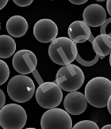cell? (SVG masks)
Instances as JSON below:
<instances>
[{"label":"cell","mask_w":111,"mask_h":129,"mask_svg":"<svg viewBox=\"0 0 111 129\" xmlns=\"http://www.w3.org/2000/svg\"><path fill=\"white\" fill-rule=\"evenodd\" d=\"M33 35L36 40L41 43L51 42L56 38L58 28L54 21L48 18L40 19L33 26Z\"/></svg>","instance_id":"9"},{"label":"cell","mask_w":111,"mask_h":129,"mask_svg":"<svg viewBox=\"0 0 111 129\" xmlns=\"http://www.w3.org/2000/svg\"><path fill=\"white\" fill-rule=\"evenodd\" d=\"M106 8H107V11H108V13L111 16V0H107Z\"/></svg>","instance_id":"21"},{"label":"cell","mask_w":111,"mask_h":129,"mask_svg":"<svg viewBox=\"0 0 111 129\" xmlns=\"http://www.w3.org/2000/svg\"><path fill=\"white\" fill-rule=\"evenodd\" d=\"M16 47V42L11 36H0V58L6 59L11 57L15 53Z\"/></svg>","instance_id":"15"},{"label":"cell","mask_w":111,"mask_h":129,"mask_svg":"<svg viewBox=\"0 0 111 129\" xmlns=\"http://www.w3.org/2000/svg\"><path fill=\"white\" fill-rule=\"evenodd\" d=\"M97 2H105L106 0H96Z\"/></svg>","instance_id":"26"},{"label":"cell","mask_w":111,"mask_h":129,"mask_svg":"<svg viewBox=\"0 0 111 129\" xmlns=\"http://www.w3.org/2000/svg\"><path fill=\"white\" fill-rule=\"evenodd\" d=\"M103 129H111V124H107L105 126H103Z\"/></svg>","instance_id":"24"},{"label":"cell","mask_w":111,"mask_h":129,"mask_svg":"<svg viewBox=\"0 0 111 129\" xmlns=\"http://www.w3.org/2000/svg\"><path fill=\"white\" fill-rule=\"evenodd\" d=\"M85 75L81 68L74 64L63 65L57 72L56 83L65 92L77 91L83 86Z\"/></svg>","instance_id":"3"},{"label":"cell","mask_w":111,"mask_h":129,"mask_svg":"<svg viewBox=\"0 0 111 129\" xmlns=\"http://www.w3.org/2000/svg\"><path fill=\"white\" fill-rule=\"evenodd\" d=\"M0 94H1V102H0V107L2 108L5 106L6 103V96L2 90H0Z\"/></svg>","instance_id":"19"},{"label":"cell","mask_w":111,"mask_h":129,"mask_svg":"<svg viewBox=\"0 0 111 129\" xmlns=\"http://www.w3.org/2000/svg\"><path fill=\"white\" fill-rule=\"evenodd\" d=\"M17 6L20 7H26L33 3V0H13Z\"/></svg>","instance_id":"18"},{"label":"cell","mask_w":111,"mask_h":129,"mask_svg":"<svg viewBox=\"0 0 111 129\" xmlns=\"http://www.w3.org/2000/svg\"><path fill=\"white\" fill-rule=\"evenodd\" d=\"M74 129H99L97 123L91 120H83L78 122L73 126Z\"/></svg>","instance_id":"17"},{"label":"cell","mask_w":111,"mask_h":129,"mask_svg":"<svg viewBox=\"0 0 111 129\" xmlns=\"http://www.w3.org/2000/svg\"><path fill=\"white\" fill-rule=\"evenodd\" d=\"M36 86L31 78L25 74L13 76L7 85L9 97L17 103H25L33 97Z\"/></svg>","instance_id":"4"},{"label":"cell","mask_w":111,"mask_h":129,"mask_svg":"<svg viewBox=\"0 0 111 129\" xmlns=\"http://www.w3.org/2000/svg\"><path fill=\"white\" fill-rule=\"evenodd\" d=\"M109 62H110V65L111 67V53L110 54V58H109Z\"/></svg>","instance_id":"25"},{"label":"cell","mask_w":111,"mask_h":129,"mask_svg":"<svg viewBox=\"0 0 111 129\" xmlns=\"http://www.w3.org/2000/svg\"><path fill=\"white\" fill-rule=\"evenodd\" d=\"M27 118L26 110L19 104H6L0 109V126L4 129L23 128Z\"/></svg>","instance_id":"5"},{"label":"cell","mask_w":111,"mask_h":129,"mask_svg":"<svg viewBox=\"0 0 111 129\" xmlns=\"http://www.w3.org/2000/svg\"><path fill=\"white\" fill-rule=\"evenodd\" d=\"M6 28L10 36L14 38H20L26 34L29 29V24L24 17L13 15L8 20Z\"/></svg>","instance_id":"13"},{"label":"cell","mask_w":111,"mask_h":129,"mask_svg":"<svg viewBox=\"0 0 111 129\" xmlns=\"http://www.w3.org/2000/svg\"><path fill=\"white\" fill-rule=\"evenodd\" d=\"M72 125L69 112L56 107L48 109L40 119L42 129H71L73 128Z\"/></svg>","instance_id":"7"},{"label":"cell","mask_w":111,"mask_h":129,"mask_svg":"<svg viewBox=\"0 0 111 129\" xmlns=\"http://www.w3.org/2000/svg\"><path fill=\"white\" fill-rule=\"evenodd\" d=\"M88 101L85 94L80 92H72L67 94L63 101V106L67 112L72 115H79L86 111Z\"/></svg>","instance_id":"10"},{"label":"cell","mask_w":111,"mask_h":129,"mask_svg":"<svg viewBox=\"0 0 111 129\" xmlns=\"http://www.w3.org/2000/svg\"><path fill=\"white\" fill-rule=\"evenodd\" d=\"M108 112L111 115V96H110V98L108 99Z\"/></svg>","instance_id":"23"},{"label":"cell","mask_w":111,"mask_h":129,"mask_svg":"<svg viewBox=\"0 0 111 129\" xmlns=\"http://www.w3.org/2000/svg\"><path fill=\"white\" fill-rule=\"evenodd\" d=\"M38 60L36 54L29 49H21L14 54L13 66L17 72L29 74L36 70Z\"/></svg>","instance_id":"8"},{"label":"cell","mask_w":111,"mask_h":129,"mask_svg":"<svg viewBox=\"0 0 111 129\" xmlns=\"http://www.w3.org/2000/svg\"><path fill=\"white\" fill-rule=\"evenodd\" d=\"M83 21L90 27H99L105 23L107 18L105 9L98 4L87 6L83 12Z\"/></svg>","instance_id":"11"},{"label":"cell","mask_w":111,"mask_h":129,"mask_svg":"<svg viewBox=\"0 0 111 129\" xmlns=\"http://www.w3.org/2000/svg\"><path fill=\"white\" fill-rule=\"evenodd\" d=\"M0 85H2L4 83H5L7 81V80L9 78L10 75V70L9 67L6 62L3 60V59H1L0 60Z\"/></svg>","instance_id":"16"},{"label":"cell","mask_w":111,"mask_h":129,"mask_svg":"<svg viewBox=\"0 0 111 129\" xmlns=\"http://www.w3.org/2000/svg\"><path fill=\"white\" fill-rule=\"evenodd\" d=\"M8 0H0V9H3L8 3Z\"/></svg>","instance_id":"22"},{"label":"cell","mask_w":111,"mask_h":129,"mask_svg":"<svg viewBox=\"0 0 111 129\" xmlns=\"http://www.w3.org/2000/svg\"><path fill=\"white\" fill-rule=\"evenodd\" d=\"M92 48L98 56L105 57L111 53V36L106 34L98 35L92 42Z\"/></svg>","instance_id":"14"},{"label":"cell","mask_w":111,"mask_h":129,"mask_svg":"<svg viewBox=\"0 0 111 129\" xmlns=\"http://www.w3.org/2000/svg\"><path fill=\"white\" fill-rule=\"evenodd\" d=\"M60 86L54 82H44L36 91V99L40 106L44 109L56 108L61 104L63 94Z\"/></svg>","instance_id":"6"},{"label":"cell","mask_w":111,"mask_h":129,"mask_svg":"<svg viewBox=\"0 0 111 129\" xmlns=\"http://www.w3.org/2000/svg\"><path fill=\"white\" fill-rule=\"evenodd\" d=\"M48 53L54 63L62 66L67 65L71 64L76 58L77 46L70 38L59 37L51 42Z\"/></svg>","instance_id":"2"},{"label":"cell","mask_w":111,"mask_h":129,"mask_svg":"<svg viewBox=\"0 0 111 129\" xmlns=\"http://www.w3.org/2000/svg\"><path fill=\"white\" fill-rule=\"evenodd\" d=\"M68 1L75 5H81V4L86 3L88 0H68Z\"/></svg>","instance_id":"20"},{"label":"cell","mask_w":111,"mask_h":129,"mask_svg":"<svg viewBox=\"0 0 111 129\" xmlns=\"http://www.w3.org/2000/svg\"><path fill=\"white\" fill-rule=\"evenodd\" d=\"M84 94L92 106L97 108L107 106L111 96V81L103 76L92 78L87 83Z\"/></svg>","instance_id":"1"},{"label":"cell","mask_w":111,"mask_h":129,"mask_svg":"<svg viewBox=\"0 0 111 129\" xmlns=\"http://www.w3.org/2000/svg\"><path fill=\"white\" fill-rule=\"evenodd\" d=\"M68 36L76 43H83L91 36L90 26L84 21L77 20L70 24L67 30Z\"/></svg>","instance_id":"12"}]
</instances>
